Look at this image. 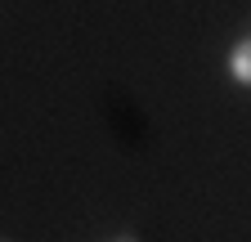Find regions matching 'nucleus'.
<instances>
[{
    "instance_id": "obj_2",
    "label": "nucleus",
    "mask_w": 251,
    "mask_h": 242,
    "mask_svg": "<svg viewBox=\"0 0 251 242\" xmlns=\"http://www.w3.org/2000/svg\"><path fill=\"white\" fill-rule=\"evenodd\" d=\"M117 242H139V238H130V233H126V238H117Z\"/></svg>"
},
{
    "instance_id": "obj_1",
    "label": "nucleus",
    "mask_w": 251,
    "mask_h": 242,
    "mask_svg": "<svg viewBox=\"0 0 251 242\" xmlns=\"http://www.w3.org/2000/svg\"><path fill=\"white\" fill-rule=\"evenodd\" d=\"M229 76L238 81V85H251V36H242L233 49H229Z\"/></svg>"
}]
</instances>
